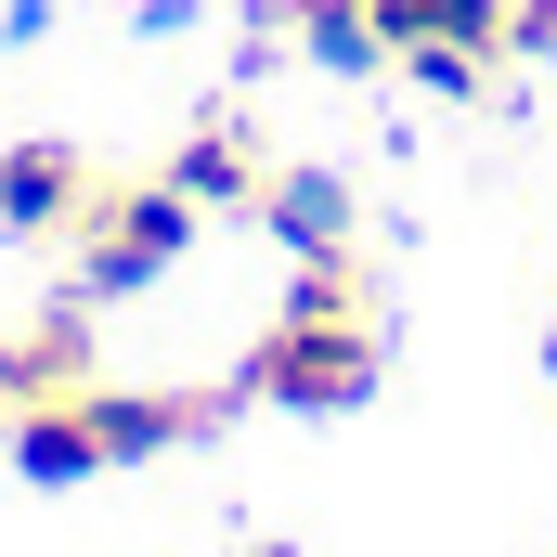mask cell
<instances>
[{
  "label": "cell",
  "mask_w": 557,
  "mask_h": 557,
  "mask_svg": "<svg viewBox=\"0 0 557 557\" xmlns=\"http://www.w3.org/2000/svg\"><path fill=\"white\" fill-rule=\"evenodd\" d=\"M234 389L247 403H285V416H350L376 389V324H363L350 260H298V285H285L273 324H260V350H247Z\"/></svg>",
  "instance_id": "obj_1"
},
{
  "label": "cell",
  "mask_w": 557,
  "mask_h": 557,
  "mask_svg": "<svg viewBox=\"0 0 557 557\" xmlns=\"http://www.w3.org/2000/svg\"><path fill=\"white\" fill-rule=\"evenodd\" d=\"M182 247H195V195L182 182H104L78 208V285L91 298H143L156 273H182Z\"/></svg>",
  "instance_id": "obj_2"
},
{
  "label": "cell",
  "mask_w": 557,
  "mask_h": 557,
  "mask_svg": "<svg viewBox=\"0 0 557 557\" xmlns=\"http://www.w3.org/2000/svg\"><path fill=\"white\" fill-rule=\"evenodd\" d=\"M91 195L104 182H91L78 143H0V234H78Z\"/></svg>",
  "instance_id": "obj_3"
},
{
  "label": "cell",
  "mask_w": 557,
  "mask_h": 557,
  "mask_svg": "<svg viewBox=\"0 0 557 557\" xmlns=\"http://www.w3.org/2000/svg\"><path fill=\"white\" fill-rule=\"evenodd\" d=\"M0 454H13V480H39V493L104 480V428H91V403H78V389H65V403H13Z\"/></svg>",
  "instance_id": "obj_4"
},
{
  "label": "cell",
  "mask_w": 557,
  "mask_h": 557,
  "mask_svg": "<svg viewBox=\"0 0 557 557\" xmlns=\"http://www.w3.org/2000/svg\"><path fill=\"white\" fill-rule=\"evenodd\" d=\"M78 403H91V428H104V467H156V454H182L195 428L221 416V403H195V389H104V376H91Z\"/></svg>",
  "instance_id": "obj_5"
},
{
  "label": "cell",
  "mask_w": 557,
  "mask_h": 557,
  "mask_svg": "<svg viewBox=\"0 0 557 557\" xmlns=\"http://www.w3.org/2000/svg\"><path fill=\"white\" fill-rule=\"evenodd\" d=\"M104 363H91V324L78 311H39V324H13L0 337V416L13 403H65V389H91Z\"/></svg>",
  "instance_id": "obj_6"
},
{
  "label": "cell",
  "mask_w": 557,
  "mask_h": 557,
  "mask_svg": "<svg viewBox=\"0 0 557 557\" xmlns=\"http://www.w3.org/2000/svg\"><path fill=\"white\" fill-rule=\"evenodd\" d=\"M260 234L298 260H350V182L337 169H260Z\"/></svg>",
  "instance_id": "obj_7"
},
{
  "label": "cell",
  "mask_w": 557,
  "mask_h": 557,
  "mask_svg": "<svg viewBox=\"0 0 557 557\" xmlns=\"http://www.w3.org/2000/svg\"><path fill=\"white\" fill-rule=\"evenodd\" d=\"M389 52H506V0H363Z\"/></svg>",
  "instance_id": "obj_8"
},
{
  "label": "cell",
  "mask_w": 557,
  "mask_h": 557,
  "mask_svg": "<svg viewBox=\"0 0 557 557\" xmlns=\"http://www.w3.org/2000/svg\"><path fill=\"white\" fill-rule=\"evenodd\" d=\"M169 182L195 195V208H260V156H247V131L234 117H208V131L169 156Z\"/></svg>",
  "instance_id": "obj_9"
},
{
  "label": "cell",
  "mask_w": 557,
  "mask_h": 557,
  "mask_svg": "<svg viewBox=\"0 0 557 557\" xmlns=\"http://www.w3.org/2000/svg\"><path fill=\"white\" fill-rule=\"evenodd\" d=\"M285 26H298V52H311V65H337V78H363V65L389 52L363 0H285Z\"/></svg>",
  "instance_id": "obj_10"
},
{
  "label": "cell",
  "mask_w": 557,
  "mask_h": 557,
  "mask_svg": "<svg viewBox=\"0 0 557 557\" xmlns=\"http://www.w3.org/2000/svg\"><path fill=\"white\" fill-rule=\"evenodd\" d=\"M506 52H557V0H506Z\"/></svg>",
  "instance_id": "obj_11"
}]
</instances>
